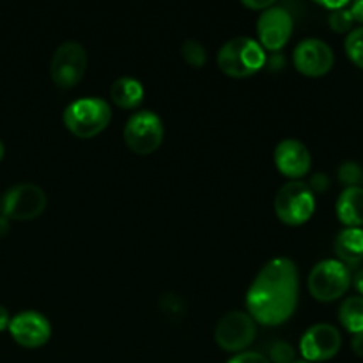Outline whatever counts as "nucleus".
<instances>
[{"instance_id":"nucleus-1","label":"nucleus","mask_w":363,"mask_h":363,"mask_svg":"<svg viewBox=\"0 0 363 363\" xmlns=\"http://www.w3.org/2000/svg\"><path fill=\"white\" fill-rule=\"evenodd\" d=\"M300 298L298 266L289 257H275L266 262L245 296L247 312L255 323L279 326L296 312Z\"/></svg>"},{"instance_id":"nucleus-2","label":"nucleus","mask_w":363,"mask_h":363,"mask_svg":"<svg viewBox=\"0 0 363 363\" xmlns=\"http://www.w3.org/2000/svg\"><path fill=\"white\" fill-rule=\"evenodd\" d=\"M266 50L257 39L238 35L223 43L216 55L218 67L234 78H247L266 66Z\"/></svg>"},{"instance_id":"nucleus-3","label":"nucleus","mask_w":363,"mask_h":363,"mask_svg":"<svg viewBox=\"0 0 363 363\" xmlns=\"http://www.w3.org/2000/svg\"><path fill=\"white\" fill-rule=\"evenodd\" d=\"M112 121V108L106 99L98 96H84L64 108L62 123L73 135L92 138L101 133Z\"/></svg>"},{"instance_id":"nucleus-4","label":"nucleus","mask_w":363,"mask_h":363,"mask_svg":"<svg viewBox=\"0 0 363 363\" xmlns=\"http://www.w3.org/2000/svg\"><path fill=\"white\" fill-rule=\"evenodd\" d=\"M275 213L286 225H303L315 213V194L305 181H287L275 195Z\"/></svg>"},{"instance_id":"nucleus-5","label":"nucleus","mask_w":363,"mask_h":363,"mask_svg":"<svg viewBox=\"0 0 363 363\" xmlns=\"http://www.w3.org/2000/svg\"><path fill=\"white\" fill-rule=\"evenodd\" d=\"M351 269L339 259L319 261L308 275V291L318 301H335L351 287Z\"/></svg>"},{"instance_id":"nucleus-6","label":"nucleus","mask_w":363,"mask_h":363,"mask_svg":"<svg viewBox=\"0 0 363 363\" xmlns=\"http://www.w3.org/2000/svg\"><path fill=\"white\" fill-rule=\"evenodd\" d=\"M165 137L162 117L152 110H137L124 124V142L137 155H151Z\"/></svg>"},{"instance_id":"nucleus-7","label":"nucleus","mask_w":363,"mask_h":363,"mask_svg":"<svg viewBox=\"0 0 363 363\" xmlns=\"http://www.w3.org/2000/svg\"><path fill=\"white\" fill-rule=\"evenodd\" d=\"M87 69V50L78 41H64L57 46L50 60V77L60 89L78 85Z\"/></svg>"},{"instance_id":"nucleus-8","label":"nucleus","mask_w":363,"mask_h":363,"mask_svg":"<svg viewBox=\"0 0 363 363\" xmlns=\"http://www.w3.org/2000/svg\"><path fill=\"white\" fill-rule=\"evenodd\" d=\"M46 209V194L39 184L18 183L0 199V215L9 220H32Z\"/></svg>"},{"instance_id":"nucleus-9","label":"nucleus","mask_w":363,"mask_h":363,"mask_svg":"<svg viewBox=\"0 0 363 363\" xmlns=\"http://www.w3.org/2000/svg\"><path fill=\"white\" fill-rule=\"evenodd\" d=\"M257 323L243 311H230L218 319L215 326V340L223 351L241 353L254 342Z\"/></svg>"},{"instance_id":"nucleus-10","label":"nucleus","mask_w":363,"mask_h":363,"mask_svg":"<svg viewBox=\"0 0 363 363\" xmlns=\"http://www.w3.org/2000/svg\"><path fill=\"white\" fill-rule=\"evenodd\" d=\"M293 27L294 20L291 11L275 2L272 7L261 11L257 18L259 45L269 52H279L293 35Z\"/></svg>"},{"instance_id":"nucleus-11","label":"nucleus","mask_w":363,"mask_h":363,"mask_svg":"<svg viewBox=\"0 0 363 363\" xmlns=\"http://www.w3.org/2000/svg\"><path fill=\"white\" fill-rule=\"evenodd\" d=\"M342 335L339 328L330 323H318L305 330L300 339V353L305 362H328L340 351Z\"/></svg>"},{"instance_id":"nucleus-12","label":"nucleus","mask_w":363,"mask_h":363,"mask_svg":"<svg viewBox=\"0 0 363 363\" xmlns=\"http://www.w3.org/2000/svg\"><path fill=\"white\" fill-rule=\"evenodd\" d=\"M333 50L323 39L307 38L301 39L293 50L294 67L305 77H325L333 67Z\"/></svg>"},{"instance_id":"nucleus-13","label":"nucleus","mask_w":363,"mask_h":363,"mask_svg":"<svg viewBox=\"0 0 363 363\" xmlns=\"http://www.w3.org/2000/svg\"><path fill=\"white\" fill-rule=\"evenodd\" d=\"M9 333L14 342L27 350L45 346L52 337V325L48 318L38 311H21L11 318Z\"/></svg>"},{"instance_id":"nucleus-14","label":"nucleus","mask_w":363,"mask_h":363,"mask_svg":"<svg viewBox=\"0 0 363 363\" xmlns=\"http://www.w3.org/2000/svg\"><path fill=\"white\" fill-rule=\"evenodd\" d=\"M273 160L282 176L298 181L307 176L312 167V156L307 145L298 138H284L275 145Z\"/></svg>"},{"instance_id":"nucleus-15","label":"nucleus","mask_w":363,"mask_h":363,"mask_svg":"<svg viewBox=\"0 0 363 363\" xmlns=\"http://www.w3.org/2000/svg\"><path fill=\"white\" fill-rule=\"evenodd\" d=\"M337 259L350 268L363 262V229L362 227H344L333 243Z\"/></svg>"},{"instance_id":"nucleus-16","label":"nucleus","mask_w":363,"mask_h":363,"mask_svg":"<svg viewBox=\"0 0 363 363\" xmlns=\"http://www.w3.org/2000/svg\"><path fill=\"white\" fill-rule=\"evenodd\" d=\"M335 213L344 227L363 225V188L350 186L340 191L335 204Z\"/></svg>"},{"instance_id":"nucleus-17","label":"nucleus","mask_w":363,"mask_h":363,"mask_svg":"<svg viewBox=\"0 0 363 363\" xmlns=\"http://www.w3.org/2000/svg\"><path fill=\"white\" fill-rule=\"evenodd\" d=\"M145 89L138 78L119 77L110 85V99L121 108H137L144 101Z\"/></svg>"},{"instance_id":"nucleus-18","label":"nucleus","mask_w":363,"mask_h":363,"mask_svg":"<svg viewBox=\"0 0 363 363\" xmlns=\"http://www.w3.org/2000/svg\"><path fill=\"white\" fill-rule=\"evenodd\" d=\"M339 321L350 333H363V296H350L340 303Z\"/></svg>"},{"instance_id":"nucleus-19","label":"nucleus","mask_w":363,"mask_h":363,"mask_svg":"<svg viewBox=\"0 0 363 363\" xmlns=\"http://www.w3.org/2000/svg\"><path fill=\"white\" fill-rule=\"evenodd\" d=\"M181 57L194 67H202L206 64V59H208L204 45L194 38L183 41V45H181Z\"/></svg>"},{"instance_id":"nucleus-20","label":"nucleus","mask_w":363,"mask_h":363,"mask_svg":"<svg viewBox=\"0 0 363 363\" xmlns=\"http://www.w3.org/2000/svg\"><path fill=\"white\" fill-rule=\"evenodd\" d=\"M344 48H346V53L351 62L357 64L358 67L363 69V27L353 28L351 32H347Z\"/></svg>"},{"instance_id":"nucleus-21","label":"nucleus","mask_w":363,"mask_h":363,"mask_svg":"<svg viewBox=\"0 0 363 363\" xmlns=\"http://www.w3.org/2000/svg\"><path fill=\"white\" fill-rule=\"evenodd\" d=\"M353 23H354V18H353V14H351L350 6L342 7V9L330 11L328 25L332 27L333 32H339V34L351 32L353 30Z\"/></svg>"},{"instance_id":"nucleus-22","label":"nucleus","mask_w":363,"mask_h":363,"mask_svg":"<svg viewBox=\"0 0 363 363\" xmlns=\"http://www.w3.org/2000/svg\"><path fill=\"white\" fill-rule=\"evenodd\" d=\"M339 181L346 188L360 186L363 181V169L357 162H344L339 167Z\"/></svg>"},{"instance_id":"nucleus-23","label":"nucleus","mask_w":363,"mask_h":363,"mask_svg":"<svg viewBox=\"0 0 363 363\" xmlns=\"http://www.w3.org/2000/svg\"><path fill=\"white\" fill-rule=\"evenodd\" d=\"M294 357V347L291 346L286 340H275V342L269 346V362L273 363H293Z\"/></svg>"},{"instance_id":"nucleus-24","label":"nucleus","mask_w":363,"mask_h":363,"mask_svg":"<svg viewBox=\"0 0 363 363\" xmlns=\"http://www.w3.org/2000/svg\"><path fill=\"white\" fill-rule=\"evenodd\" d=\"M227 363H272L268 360V357L257 353V351H241L236 353Z\"/></svg>"},{"instance_id":"nucleus-25","label":"nucleus","mask_w":363,"mask_h":363,"mask_svg":"<svg viewBox=\"0 0 363 363\" xmlns=\"http://www.w3.org/2000/svg\"><path fill=\"white\" fill-rule=\"evenodd\" d=\"M307 184L311 186V190L314 191V194L315 191L321 194V191H326L330 188V177L326 176L325 172H315Z\"/></svg>"},{"instance_id":"nucleus-26","label":"nucleus","mask_w":363,"mask_h":363,"mask_svg":"<svg viewBox=\"0 0 363 363\" xmlns=\"http://www.w3.org/2000/svg\"><path fill=\"white\" fill-rule=\"evenodd\" d=\"M273 4H275V0H243V6L255 11H264L268 7H272Z\"/></svg>"},{"instance_id":"nucleus-27","label":"nucleus","mask_w":363,"mask_h":363,"mask_svg":"<svg viewBox=\"0 0 363 363\" xmlns=\"http://www.w3.org/2000/svg\"><path fill=\"white\" fill-rule=\"evenodd\" d=\"M266 66H269L272 71H280L284 67V55H279V53H273L272 57L266 59Z\"/></svg>"},{"instance_id":"nucleus-28","label":"nucleus","mask_w":363,"mask_h":363,"mask_svg":"<svg viewBox=\"0 0 363 363\" xmlns=\"http://www.w3.org/2000/svg\"><path fill=\"white\" fill-rule=\"evenodd\" d=\"M351 350H353V353L357 354V357L363 358V333L353 335V339H351Z\"/></svg>"},{"instance_id":"nucleus-29","label":"nucleus","mask_w":363,"mask_h":363,"mask_svg":"<svg viewBox=\"0 0 363 363\" xmlns=\"http://www.w3.org/2000/svg\"><path fill=\"white\" fill-rule=\"evenodd\" d=\"M350 11L351 14H353L354 21H360V23H363V0H358V2L351 4Z\"/></svg>"},{"instance_id":"nucleus-30","label":"nucleus","mask_w":363,"mask_h":363,"mask_svg":"<svg viewBox=\"0 0 363 363\" xmlns=\"http://www.w3.org/2000/svg\"><path fill=\"white\" fill-rule=\"evenodd\" d=\"M9 323H11L9 311H7L6 307H2V305H0V332H4V330L9 328Z\"/></svg>"},{"instance_id":"nucleus-31","label":"nucleus","mask_w":363,"mask_h":363,"mask_svg":"<svg viewBox=\"0 0 363 363\" xmlns=\"http://www.w3.org/2000/svg\"><path fill=\"white\" fill-rule=\"evenodd\" d=\"M351 284H353L354 289L360 293V296H363V268L357 273V275L353 277V282H351Z\"/></svg>"},{"instance_id":"nucleus-32","label":"nucleus","mask_w":363,"mask_h":363,"mask_svg":"<svg viewBox=\"0 0 363 363\" xmlns=\"http://www.w3.org/2000/svg\"><path fill=\"white\" fill-rule=\"evenodd\" d=\"M319 4H321L323 7H328V9H332V11L342 9V7L350 6V4H347L346 0H340V2H319Z\"/></svg>"},{"instance_id":"nucleus-33","label":"nucleus","mask_w":363,"mask_h":363,"mask_svg":"<svg viewBox=\"0 0 363 363\" xmlns=\"http://www.w3.org/2000/svg\"><path fill=\"white\" fill-rule=\"evenodd\" d=\"M9 227H11L9 218H6L4 215H0V238L6 236V234L9 233Z\"/></svg>"},{"instance_id":"nucleus-34","label":"nucleus","mask_w":363,"mask_h":363,"mask_svg":"<svg viewBox=\"0 0 363 363\" xmlns=\"http://www.w3.org/2000/svg\"><path fill=\"white\" fill-rule=\"evenodd\" d=\"M4 155H6V145H4V142L0 140V162H2Z\"/></svg>"},{"instance_id":"nucleus-35","label":"nucleus","mask_w":363,"mask_h":363,"mask_svg":"<svg viewBox=\"0 0 363 363\" xmlns=\"http://www.w3.org/2000/svg\"><path fill=\"white\" fill-rule=\"evenodd\" d=\"M293 363H311V362H305V360H294Z\"/></svg>"}]
</instances>
